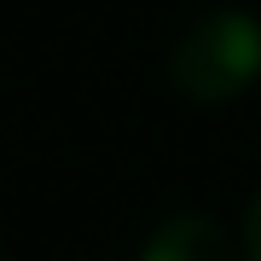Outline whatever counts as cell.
<instances>
[{
  "mask_svg": "<svg viewBox=\"0 0 261 261\" xmlns=\"http://www.w3.org/2000/svg\"><path fill=\"white\" fill-rule=\"evenodd\" d=\"M168 82L203 105L238 99L244 87L261 82V23L238 6H221L209 18H197L168 53Z\"/></svg>",
  "mask_w": 261,
  "mask_h": 261,
  "instance_id": "1",
  "label": "cell"
},
{
  "mask_svg": "<svg viewBox=\"0 0 261 261\" xmlns=\"http://www.w3.org/2000/svg\"><path fill=\"white\" fill-rule=\"evenodd\" d=\"M140 261H238L226 226L203 209L168 215L163 226H151V238L140 244Z\"/></svg>",
  "mask_w": 261,
  "mask_h": 261,
  "instance_id": "2",
  "label": "cell"
},
{
  "mask_svg": "<svg viewBox=\"0 0 261 261\" xmlns=\"http://www.w3.org/2000/svg\"><path fill=\"white\" fill-rule=\"evenodd\" d=\"M244 255H250V261H261V192H255L250 215H244Z\"/></svg>",
  "mask_w": 261,
  "mask_h": 261,
  "instance_id": "3",
  "label": "cell"
}]
</instances>
